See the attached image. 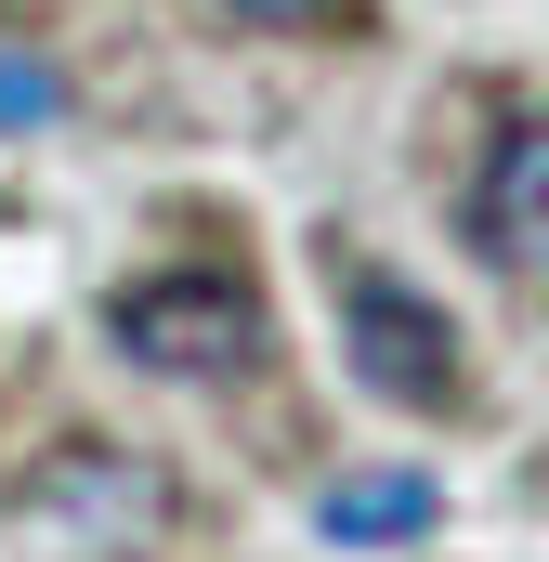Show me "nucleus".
Wrapping results in <instances>:
<instances>
[{
    "mask_svg": "<svg viewBox=\"0 0 549 562\" xmlns=\"http://www.w3.org/2000/svg\"><path fill=\"white\" fill-rule=\"evenodd\" d=\"M13 550L40 562H144L170 537V471L132 458V445H53L13 497H0Z\"/></svg>",
    "mask_w": 549,
    "mask_h": 562,
    "instance_id": "obj_1",
    "label": "nucleus"
},
{
    "mask_svg": "<svg viewBox=\"0 0 549 562\" xmlns=\"http://www.w3.org/2000/svg\"><path fill=\"white\" fill-rule=\"evenodd\" d=\"M105 340L132 353L144 380H249L262 367V301L236 276H144V288H119L105 301Z\"/></svg>",
    "mask_w": 549,
    "mask_h": 562,
    "instance_id": "obj_2",
    "label": "nucleus"
},
{
    "mask_svg": "<svg viewBox=\"0 0 549 562\" xmlns=\"http://www.w3.org/2000/svg\"><path fill=\"white\" fill-rule=\"evenodd\" d=\"M340 327H354V380L380 393V406H445L458 393V340H445V314L393 276H340Z\"/></svg>",
    "mask_w": 549,
    "mask_h": 562,
    "instance_id": "obj_3",
    "label": "nucleus"
},
{
    "mask_svg": "<svg viewBox=\"0 0 549 562\" xmlns=\"http://www.w3.org/2000/svg\"><path fill=\"white\" fill-rule=\"evenodd\" d=\"M471 249L549 288V105H537V119H511L497 157L471 170Z\"/></svg>",
    "mask_w": 549,
    "mask_h": 562,
    "instance_id": "obj_4",
    "label": "nucleus"
},
{
    "mask_svg": "<svg viewBox=\"0 0 549 562\" xmlns=\"http://www.w3.org/2000/svg\"><path fill=\"white\" fill-rule=\"evenodd\" d=\"M432 471H340L327 497H314V524L340 537V550H380V537H432Z\"/></svg>",
    "mask_w": 549,
    "mask_h": 562,
    "instance_id": "obj_5",
    "label": "nucleus"
},
{
    "mask_svg": "<svg viewBox=\"0 0 549 562\" xmlns=\"http://www.w3.org/2000/svg\"><path fill=\"white\" fill-rule=\"evenodd\" d=\"M53 105H66V79H53L40 53H0V132H40Z\"/></svg>",
    "mask_w": 549,
    "mask_h": 562,
    "instance_id": "obj_6",
    "label": "nucleus"
},
{
    "mask_svg": "<svg viewBox=\"0 0 549 562\" xmlns=\"http://www.w3.org/2000/svg\"><path fill=\"white\" fill-rule=\"evenodd\" d=\"M236 13H249V26H301L314 0H236Z\"/></svg>",
    "mask_w": 549,
    "mask_h": 562,
    "instance_id": "obj_7",
    "label": "nucleus"
}]
</instances>
